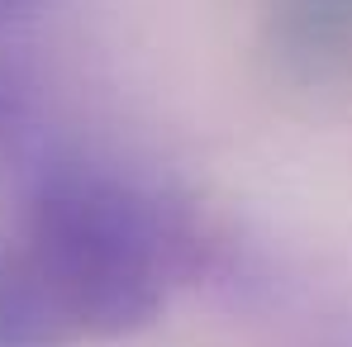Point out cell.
Masks as SVG:
<instances>
[{
  "instance_id": "obj_1",
  "label": "cell",
  "mask_w": 352,
  "mask_h": 347,
  "mask_svg": "<svg viewBox=\"0 0 352 347\" xmlns=\"http://www.w3.org/2000/svg\"><path fill=\"white\" fill-rule=\"evenodd\" d=\"M14 243L67 343L148 328L200 262V233L176 200L81 157L38 172Z\"/></svg>"
},
{
  "instance_id": "obj_4",
  "label": "cell",
  "mask_w": 352,
  "mask_h": 347,
  "mask_svg": "<svg viewBox=\"0 0 352 347\" xmlns=\"http://www.w3.org/2000/svg\"><path fill=\"white\" fill-rule=\"evenodd\" d=\"M19 110H24V96H19L14 76L0 67V133H10V124L19 119Z\"/></svg>"
},
{
  "instance_id": "obj_3",
  "label": "cell",
  "mask_w": 352,
  "mask_h": 347,
  "mask_svg": "<svg viewBox=\"0 0 352 347\" xmlns=\"http://www.w3.org/2000/svg\"><path fill=\"white\" fill-rule=\"evenodd\" d=\"M0 347H72L14 238H0Z\"/></svg>"
},
{
  "instance_id": "obj_2",
  "label": "cell",
  "mask_w": 352,
  "mask_h": 347,
  "mask_svg": "<svg viewBox=\"0 0 352 347\" xmlns=\"http://www.w3.org/2000/svg\"><path fill=\"white\" fill-rule=\"evenodd\" d=\"M272 43L300 76L352 71V0H272Z\"/></svg>"
},
{
  "instance_id": "obj_5",
  "label": "cell",
  "mask_w": 352,
  "mask_h": 347,
  "mask_svg": "<svg viewBox=\"0 0 352 347\" xmlns=\"http://www.w3.org/2000/svg\"><path fill=\"white\" fill-rule=\"evenodd\" d=\"M48 0H0V29H10V24H24V19H34L38 10H43Z\"/></svg>"
}]
</instances>
